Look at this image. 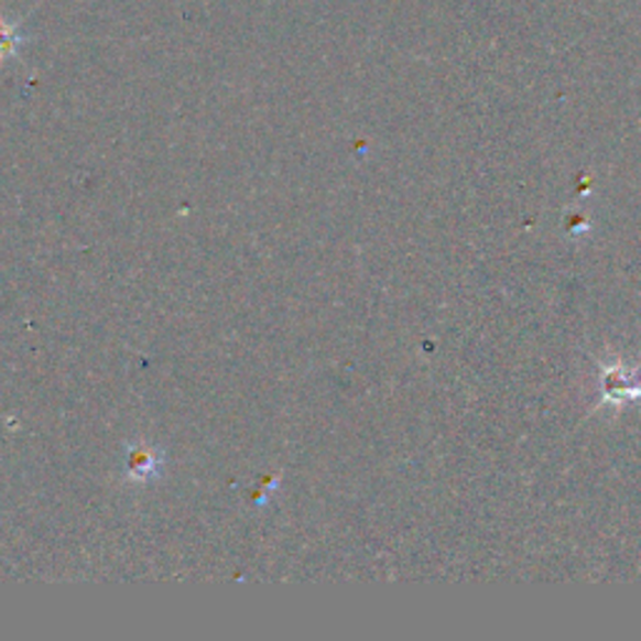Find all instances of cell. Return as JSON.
Segmentation results:
<instances>
[{"mask_svg":"<svg viewBox=\"0 0 641 641\" xmlns=\"http://www.w3.org/2000/svg\"><path fill=\"white\" fill-rule=\"evenodd\" d=\"M163 456L153 446H131L126 456V476L128 479L145 484L161 476Z\"/></svg>","mask_w":641,"mask_h":641,"instance_id":"cell-1","label":"cell"},{"mask_svg":"<svg viewBox=\"0 0 641 641\" xmlns=\"http://www.w3.org/2000/svg\"><path fill=\"white\" fill-rule=\"evenodd\" d=\"M607 393L611 399H629L637 396L639 389H631V379L627 377V371H611L607 377Z\"/></svg>","mask_w":641,"mask_h":641,"instance_id":"cell-2","label":"cell"},{"mask_svg":"<svg viewBox=\"0 0 641 641\" xmlns=\"http://www.w3.org/2000/svg\"><path fill=\"white\" fill-rule=\"evenodd\" d=\"M21 45V33L15 31V25L0 18V63L8 61L18 51Z\"/></svg>","mask_w":641,"mask_h":641,"instance_id":"cell-3","label":"cell"}]
</instances>
